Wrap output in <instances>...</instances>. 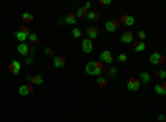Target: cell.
I'll list each match as a JSON object with an SVG mask.
<instances>
[{"mask_svg":"<svg viewBox=\"0 0 166 122\" xmlns=\"http://www.w3.org/2000/svg\"><path fill=\"white\" fill-rule=\"evenodd\" d=\"M85 71H87L88 74L98 76V74H102V71H103V63L102 61H88V63L85 64Z\"/></svg>","mask_w":166,"mask_h":122,"instance_id":"6da1fadb","label":"cell"},{"mask_svg":"<svg viewBox=\"0 0 166 122\" xmlns=\"http://www.w3.org/2000/svg\"><path fill=\"white\" fill-rule=\"evenodd\" d=\"M28 35H30V28L25 27V25L20 28L18 31H15V38H17L20 43H25L27 40H28Z\"/></svg>","mask_w":166,"mask_h":122,"instance_id":"7a4b0ae2","label":"cell"},{"mask_svg":"<svg viewBox=\"0 0 166 122\" xmlns=\"http://www.w3.org/2000/svg\"><path fill=\"white\" fill-rule=\"evenodd\" d=\"M164 61H166V58L161 53H151V56H149V63L151 64H164Z\"/></svg>","mask_w":166,"mask_h":122,"instance_id":"3957f363","label":"cell"},{"mask_svg":"<svg viewBox=\"0 0 166 122\" xmlns=\"http://www.w3.org/2000/svg\"><path fill=\"white\" fill-rule=\"evenodd\" d=\"M27 83L28 84H37V86H40V84H43V76L42 74H33V76H27Z\"/></svg>","mask_w":166,"mask_h":122,"instance_id":"277c9868","label":"cell"},{"mask_svg":"<svg viewBox=\"0 0 166 122\" xmlns=\"http://www.w3.org/2000/svg\"><path fill=\"white\" fill-rule=\"evenodd\" d=\"M100 59L103 61V63H106V64H111L113 63V55H111V51L110 50H105L100 53Z\"/></svg>","mask_w":166,"mask_h":122,"instance_id":"5b68a950","label":"cell"},{"mask_svg":"<svg viewBox=\"0 0 166 122\" xmlns=\"http://www.w3.org/2000/svg\"><path fill=\"white\" fill-rule=\"evenodd\" d=\"M30 92H33V86H32V84H22V86L18 88V94L22 97L28 96Z\"/></svg>","mask_w":166,"mask_h":122,"instance_id":"8992f818","label":"cell"},{"mask_svg":"<svg viewBox=\"0 0 166 122\" xmlns=\"http://www.w3.org/2000/svg\"><path fill=\"white\" fill-rule=\"evenodd\" d=\"M105 28H106L108 31H116L120 28V20H108V22L105 23Z\"/></svg>","mask_w":166,"mask_h":122,"instance_id":"52a82bcc","label":"cell"},{"mask_svg":"<svg viewBox=\"0 0 166 122\" xmlns=\"http://www.w3.org/2000/svg\"><path fill=\"white\" fill-rule=\"evenodd\" d=\"M126 88L129 89V91H138V89H140V79L129 78L128 83H126Z\"/></svg>","mask_w":166,"mask_h":122,"instance_id":"ba28073f","label":"cell"},{"mask_svg":"<svg viewBox=\"0 0 166 122\" xmlns=\"http://www.w3.org/2000/svg\"><path fill=\"white\" fill-rule=\"evenodd\" d=\"M9 70H10V73L12 74H18L20 73V70H22V63H20V61H12L10 63V66H9Z\"/></svg>","mask_w":166,"mask_h":122,"instance_id":"9c48e42d","label":"cell"},{"mask_svg":"<svg viewBox=\"0 0 166 122\" xmlns=\"http://www.w3.org/2000/svg\"><path fill=\"white\" fill-rule=\"evenodd\" d=\"M87 35H88V40L96 38V36H98V27H95V25L88 27V28H87Z\"/></svg>","mask_w":166,"mask_h":122,"instance_id":"30bf717a","label":"cell"},{"mask_svg":"<svg viewBox=\"0 0 166 122\" xmlns=\"http://www.w3.org/2000/svg\"><path fill=\"white\" fill-rule=\"evenodd\" d=\"M62 22L63 23H68V25H76V17H75V13H67L65 15V18H62Z\"/></svg>","mask_w":166,"mask_h":122,"instance_id":"8fae6325","label":"cell"},{"mask_svg":"<svg viewBox=\"0 0 166 122\" xmlns=\"http://www.w3.org/2000/svg\"><path fill=\"white\" fill-rule=\"evenodd\" d=\"M82 50L83 53H91L93 51V43H91V40H83L82 41Z\"/></svg>","mask_w":166,"mask_h":122,"instance_id":"7c38bea8","label":"cell"},{"mask_svg":"<svg viewBox=\"0 0 166 122\" xmlns=\"http://www.w3.org/2000/svg\"><path fill=\"white\" fill-rule=\"evenodd\" d=\"M65 63H67V58H65V56H55L53 58V66L55 68H63Z\"/></svg>","mask_w":166,"mask_h":122,"instance_id":"4fadbf2b","label":"cell"},{"mask_svg":"<svg viewBox=\"0 0 166 122\" xmlns=\"http://www.w3.org/2000/svg\"><path fill=\"white\" fill-rule=\"evenodd\" d=\"M17 50L20 55H23V56H27V55H30V46H28L27 43H20L18 46H17Z\"/></svg>","mask_w":166,"mask_h":122,"instance_id":"5bb4252c","label":"cell"},{"mask_svg":"<svg viewBox=\"0 0 166 122\" xmlns=\"http://www.w3.org/2000/svg\"><path fill=\"white\" fill-rule=\"evenodd\" d=\"M121 23H123V25H126V27H131L133 23H135V18L129 17V15H123L121 20H120V25H121Z\"/></svg>","mask_w":166,"mask_h":122,"instance_id":"9a60e30c","label":"cell"},{"mask_svg":"<svg viewBox=\"0 0 166 122\" xmlns=\"http://www.w3.org/2000/svg\"><path fill=\"white\" fill-rule=\"evenodd\" d=\"M155 92H156V94H160V96H164L166 94V83L156 84V86H155Z\"/></svg>","mask_w":166,"mask_h":122,"instance_id":"2e32d148","label":"cell"},{"mask_svg":"<svg viewBox=\"0 0 166 122\" xmlns=\"http://www.w3.org/2000/svg\"><path fill=\"white\" fill-rule=\"evenodd\" d=\"M133 38H135V36H133V33H131V31H125V33L123 35H121V41H123V43H131L133 41Z\"/></svg>","mask_w":166,"mask_h":122,"instance_id":"e0dca14e","label":"cell"},{"mask_svg":"<svg viewBox=\"0 0 166 122\" xmlns=\"http://www.w3.org/2000/svg\"><path fill=\"white\" fill-rule=\"evenodd\" d=\"M90 10H87V9H83V7H80V9H76V13H75V17L76 18H87V13Z\"/></svg>","mask_w":166,"mask_h":122,"instance_id":"ac0fdd59","label":"cell"},{"mask_svg":"<svg viewBox=\"0 0 166 122\" xmlns=\"http://www.w3.org/2000/svg\"><path fill=\"white\" fill-rule=\"evenodd\" d=\"M116 74H118V70H116L115 66H110V68H108V70H106V76H108V78H110V79L116 78Z\"/></svg>","mask_w":166,"mask_h":122,"instance_id":"d6986e66","label":"cell"},{"mask_svg":"<svg viewBox=\"0 0 166 122\" xmlns=\"http://www.w3.org/2000/svg\"><path fill=\"white\" fill-rule=\"evenodd\" d=\"M145 48H146L145 41H140V40H138V41L135 43V51H136V53H143V51H145Z\"/></svg>","mask_w":166,"mask_h":122,"instance_id":"ffe728a7","label":"cell"},{"mask_svg":"<svg viewBox=\"0 0 166 122\" xmlns=\"http://www.w3.org/2000/svg\"><path fill=\"white\" fill-rule=\"evenodd\" d=\"M140 79L143 81V83H149V81H151V76H149V73H146V71H143L140 74Z\"/></svg>","mask_w":166,"mask_h":122,"instance_id":"44dd1931","label":"cell"},{"mask_svg":"<svg viewBox=\"0 0 166 122\" xmlns=\"http://www.w3.org/2000/svg\"><path fill=\"white\" fill-rule=\"evenodd\" d=\"M22 20H23V22H25V23H30L32 20H33V15H32L30 12H25V13L22 15Z\"/></svg>","mask_w":166,"mask_h":122,"instance_id":"7402d4cb","label":"cell"},{"mask_svg":"<svg viewBox=\"0 0 166 122\" xmlns=\"http://www.w3.org/2000/svg\"><path fill=\"white\" fill-rule=\"evenodd\" d=\"M28 40H30L33 45H38V43H40V38H38L37 33H30V35H28Z\"/></svg>","mask_w":166,"mask_h":122,"instance_id":"603a6c76","label":"cell"},{"mask_svg":"<svg viewBox=\"0 0 166 122\" xmlns=\"http://www.w3.org/2000/svg\"><path fill=\"white\" fill-rule=\"evenodd\" d=\"M98 17H100V15L96 13V12H88V13H87L88 20H98Z\"/></svg>","mask_w":166,"mask_h":122,"instance_id":"cb8c5ba5","label":"cell"},{"mask_svg":"<svg viewBox=\"0 0 166 122\" xmlns=\"http://www.w3.org/2000/svg\"><path fill=\"white\" fill-rule=\"evenodd\" d=\"M43 53H45L47 56H52V58H55V56H56V55H55V51L52 50V48H45V50H43Z\"/></svg>","mask_w":166,"mask_h":122,"instance_id":"d4e9b609","label":"cell"},{"mask_svg":"<svg viewBox=\"0 0 166 122\" xmlns=\"http://www.w3.org/2000/svg\"><path fill=\"white\" fill-rule=\"evenodd\" d=\"M71 35L75 36V38H80V36H82V30H80V28H73V31H71Z\"/></svg>","mask_w":166,"mask_h":122,"instance_id":"484cf974","label":"cell"},{"mask_svg":"<svg viewBox=\"0 0 166 122\" xmlns=\"http://www.w3.org/2000/svg\"><path fill=\"white\" fill-rule=\"evenodd\" d=\"M136 36H138V38H140V41H143V40H145V38H146V33H145V31H143V30H140V31H138V33H136Z\"/></svg>","mask_w":166,"mask_h":122,"instance_id":"4316f807","label":"cell"},{"mask_svg":"<svg viewBox=\"0 0 166 122\" xmlns=\"http://www.w3.org/2000/svg\"><path fill=\"white\" fill-rule=\"evenodd\" d=\"M96 83H98L100 88H105V86H106V79H105V78H98V81H96Z\"/></svg>","mask_w":166,"mask_h":122,"instance_id":"83f0119b","label":"cell"},{"mask_svg":"<svg viewBox=\"0 0 166 122\" xmlns=\"http://www.w3.org/2000/svg\"><path fill=\"white\" fill-rule=\"evenodd\" d=\"M156 76H158L160 79H164V78H166V71H164V70H160V71L156 73Z\"/></svg>","mask_w":166,"mask_h":122,"instance_id":"f1b7e54d","label":"cell"},{"mask_svg":"<svg viewBox=\"0 0 166 122\" xmlns=\"http://www.w3.org/2000/svg\"><path fill=\"white\" fill-rule=\"evenodd\" d=\"M126 59H128L126 55H123V53H121V55H118V61H120V63H125Z\"/></svg>","mask_w":166,"mask_h":122,"instance_id":"f546056e","label":"cell"},{"mask_svg":"<svg viewBox=\"0 0 166 122\" xmlns=\"http://www.w3.org/2000/svg\"><path fill=\"white\" fill-rule=\"evenodd\" d=\"M100 5H102V7H106V5H110V3H111V0H100Z\"/></svg>","mask_w":166,"mask_h":122,"instance_id":"4dcf8cb0","label":"cell"},{"mask_svg":"<svg viewBox=\"0 0 166 122\" xmlns=\"http://www.w3.org/2000/svg\"><path fill=\"white\" fill-rule=\"evenodd\" d=\"M90 7H91V2H87V3H85V5H83V9L90 10Z\"/></svg>","mask_w":166,"mask_h":122,"instance_id":"1f68e13d","label":"cell"},{"mask_svg":"<svg viewBox=\"0 0 166 122\" xmlns=\"http://www.w3.org/2000/svg\"><path fill=\"white\" fill-rule=\"evenodd\" d=\"M158 120H160V122H164V116H163V114H160V116H158Z\"/></svg>","mask_w":166,"mask_h":122,"instance_id":"d6a6232c","label":"cell"},{"mask_svg":"<svg viewBox=\"0 0 166 122\" xmlns=\"http://www.w3.org/2000/svg\"><path fill=\"white\" fill-rule=\"evenodd\" d=\"M32 61H33V58H32V56H28V58H27V64H32Z\"/></svg>","mask_w":166,"mask_h":122,"instance_id":"836d02e7","label":"cell"}]
</instances>
